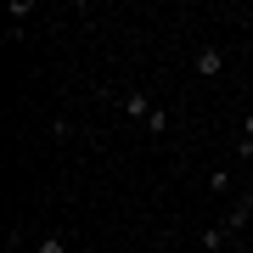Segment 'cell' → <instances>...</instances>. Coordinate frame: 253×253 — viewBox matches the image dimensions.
<instances>
[{"mask_svg": "<svg viewBox=\"0 0 253 253\" xmlns=\"http://www.w3.org/2000/svg\"><path fill=\"white\" fill-rule=\"evenodd\" d=\"M236 163H253V107L242 118V141H236Z\"/></svg>", "mask_w": 253, "mask_h": 253, "instance_id": "obj_3", "label": "cell"}, {"mask_svg": "<svg viewBox=\"0 0 253 253\" xmlns=\"http://www.w3.org/2000/svg\"><path fill=\"white\" fill-rule=\"evenodd\" d=\"M191 73L219 79V73H225V51H219V45H197V51H191Z\"/></svg>", "mask_w": 253, "mask_h": 253, "instance_id": "obj_1", "label": "cell"}, {"mask_svg": "<svg viewBox=\"0 0 253 253\" xmlns=\"http://www.w3.org/2000/svg\"><path fill=\"white\" fill-rule=\"evenodd\" d=\"M208 191H214V197H225V191H231V169H214V174H208Z\"/></svg>", "mask_w": 253, "mask_h": 253, "instance_id": "obj_5", "label": "cell"}, {"mask_svg": "<svg viewBox=\"0 0 253 253\" xmlns=\"http://www.w3.org/2000/svg\"><path fill=\"white\" fill-rule=\"evenodd\" d=\"M6 253H34V248H28V242H23L17 231H11V248H6Z\"/></svg>", "mask_w": 253, "mask_h": 253, "instance_id": "obj_7", "label": "cell"}, {"mask_svg": "<svg viewBox=\"0 0 253 253\" xmlns=\"http://www.w3.org/2000/svg\"><path fill=\"white\" fill-rule=\"evenodd\" d=\"M248 231H253V219H248Z\"/></svg>", "mask_w": 253, "mask_h": 253, "instance_id": "obj_9", "label": "cell"}, {"mask_svg": "<svg viewBox=\"0 0 253 253\" xmlns=\"http://www.w3.org/2000/svg\"><path fill=\"white\" fill-rule=\"evenodd\" d=\"M236 203H242V208H253V180H248V191H242V197H236Z\"/></svg>", "mask_w": 253, "mask_h": 253, "instance_id": "obj_8", "label": "cell"}, {"mask_svg": "<svg viewBox=\"0 0 253 253\" xmlns=\"http://www.w3.org/2000/svg\"><path fill=\"white\" fill-rule=\"evenodd\" d=\"M118 113L135 118V124H146V118H152V101H146V90H124L118 96Z\"/></svg>", "mask_w": 253, "mask_h": 253, "instance_id": "obj_2", "label": "cell"}, {"mask_svg": "<svg viewBox=\"0 0 253 253\" xmlns=\"http://www.w3.org/2000/svg\"><path fill=\"white\" fill-rule=\"evenodd\" d=\"M146 129H152V135H163V129H169V107H152V118H146Z\"/></svg>", "mask_w": 253, "mask_h": 253, "instance_id": "obj_6", "label": "cell"}, {"mask_svg": "<svg viewBox=\"0 0 253 253\" xmlns=\"http://www.w3.org/2000/svg\"><path fill=\"white\" fill-rule=\"evenodd\" d=\"M34 253H68V231H51V236H40Z\"/></svg>", "mask_w": 253, "mask_h": 253, "instance_id": "obj_4", "label": "cell"}]
</instances>
